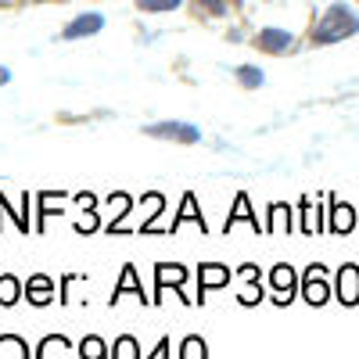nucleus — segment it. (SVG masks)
Wrapping results in <instances>:
<instances>
[{
	"instance_id": "obj_1",
	"label": "nucleus",
	"mask_w": 359,
	"mask_h": 359,
	"mask_svg": "<svg viewBox=\"0 0 359 359\" xmlns=\"http://www.w3.org/2000/svg\"><path fill=\"white\" fill-rule=\"evenodd\" d=\"M359 33V15L348 8V4H331L323 15H320V22L313 25V43L316 47H327V43H341L345 36H355Z\"/></svg>"
},
{
	"instance_id": "obj_2",
	"label": "nucleus",
	"mask_w": 359,
	"mask_h": 359,
	"mask_svg": "<svg viewBox=\"0 0 359 359\" xmlns=\"http://www.w3.org/2000/svg\"><path fill=\"white\" fill-rule=\"evenodd\" d=\"M269 287H273V306H291L294 294H302V280L287 262H277L269 269Z\"/></svg>"
},
{
	"instance_id": "obj_3",
	"label": "nucleus",
	"mask_w": 359,
	"mask_h": 359,
	"mask_svg": "<svg viewBox=\"0 0 359 359\" xmlns=\"http://www.w3.org/2000/svg\"><path fill=\"white\" fill-rule=\"evenodd\" d=\"M302 298H306L313 309L331 302V280H327V269L320 262H313L306 273H302Z\"/></svg>"
},
{
	"instance_id": "obj_4",
	"label": "nucleus",
	"mask_w": 359,
	"mask_h": 359,
	"mask_svg": "<svg viewBox=\"0 0 359 359\" xmlns=\"http://www.w3.org/2000/svg\"><path fill=\"white\" fill-rule=\"evenodd\" d=\"M147 137H155V140H176V144H198L201 140V130L191 126V123H180V118H169V123H151V126H144Z\"/></svg>"
},
{
	"instance_id": "obj_5",
	"label": "nucleus",
	"mask_w": 359,
	"mask_h": 359,
	"mask_svg": "<svg viewBox=\"0 0 359 359\" xmlns=\"http://www.w3.org/2000/svg\"><path fill=\"white\" fill-rule=\"evenodd\" d=\"M230 277H233V273H230L223 262H201V266H198V294H194V306H205V294L226 287Z\"/></svg>"
},
{
	"instance_id": "obj_6",
	"label": "nucleus",
	"mask_w": 359,
	"mask_h": 359,
	"mask_svg": "<svg viewBox=\"0 0 359 359\" xmlns=\"http://www.w3.org/2000/svg\"><path fill=\"white\" fill-rule=\"evenodd\" d=\"M237 280H241V291H237V302H241L245 309L259 306L262 302V280H259V266L255 262H245L241 269H237Z\"/></svg>"
},
{
	"instance_id": "obj_7",
	"label": "nucleus",
	"mask_w": 359,
	"mask_h": 359,
	"mask_svg": "<svg viewBox=\"0 0 359 359\" xmlns=\"http://www.w3.org/2000/svg\"><path fill=\"white\" fill-rule=\"evenodd\" d=\"M252 47H259L262 54H291L294 50V36L287 33V29H273V25H269V29H259V33H255V40H252Z\"/></svg>"
},
{
	"instance_id": "obj_8",
	"label": "nucleus",
	"mask_w": 359,
	"mask_h": 359,
	"mask_svg": "<svg viewBox=\"0 0 359 359\" xmlns=\"http://www.w3.org/2000/svg\"><path fill=\"white\" fill-rule=\"evenodd\" d=\"M187 277H191L187 266H180V262H155V294H151L155 306H158V298L165 294V287H176L180 291V287L187 284Z\"/></svg>"
},
{
	"instance_id": "obj_9",
	"label": "nucleus",
	"mask_w": 359,
	"mask_h": 359,
	"mask_svg": "<svg viewBox=\"0 0 359 359\" xmlns=\"http://www.w3.org/2000/svg\"><path fill=\"white\" fill-rule=\"evenodd\" d=\"M237 223H248L255 233H259V230L266 233V223H259V216L252 212V201H248V194H245V191H237V198H233V208H230V216H226V223H223V233H230Z\"/></svg>"
},
{
	"instance_id": "obj_10",
	"label": "nucleus",
	"mask_w": 359,
	"mask_h": 359,
	"mask_svg": "<svg viewBox=\"0 0 359 359\" xmlns=\"http://www.w3.org/2000/svg\"><path fill=\"white\" fill-rule=\"evenodd\" d=\"M101 29H104V15H101V11H83V15H76V18L62 29V36H65V40H83V36L101 33Z\"/></svg>"
},
{
	"instance_id": "obj_11",
	"label": "nucleus",
	"mask_w": 359,
	"mask_h": 359,
	"mask_svg": "<svg viewBox=\"0 0 359 359\" xmlns=\"http://www.w3.org/2000/svg\"><path fill=\"white\" fill-rule=\"evenodd\" d=\"M130 208H133V194L111 191V194H108V212H111V219L104 223V230H108V233H130V230L123 226V219L130 216Z\"/></svg>"
},
{
	"instance_id": "obj_12",
	"label": "nucleus",
	"mask_w": 359,
	"mask_h": 359,
	"mask_svg": "<svg viewBox=\"0 0 359 359\" xmlns=\"http://www.w3.org/2000/svg\"><path fill=\"white\" fill-rule=\"evenodd\" d=\"M334 291H338V302H341V306H359V266L345 262V266L338 269Z\"/></svg>"
},
{
	"instance_id": "obj_13",
	"label": "nucleus",
	"mask_w": 359,
	"mask_h": 359,
	"mask_svg": "<svg viewBox=\"0 0 359 359\" xmlns=\"http://www.w3.org/2000/svg\"><path fill=\"white\" fill-rule=\"evenodd\" d=\"M123 294H137L140 306H151V302H147V294H144V284H140V277H137V266H133V262L123 266V277H118V284L111 287V306H115Z\"/></svg>"
},
{
	"instance_id": "obj_14",
	"label": "nucleus",
	"mask_w": 359,
	"mask_h": 359,
	"mask_svg": "<svg viewBox=\"0 0 359 359\" xmlns=\"http://www.w3.org/2000/svg\"><path fill=\"white\" fill-rule=\"evenodd\" d=\"M140 208H144V223H140V233H169V230H162L155 219L162 216V208H165V198H162V191H147L144 198H140Z\"/></svg>"
},
{
	"instance_id": "obj_15",
	"label": "nucleus",
	"mask_w": 359,
	"mask_h": 359,
	"mask_svg": "<svg viewBox=\"0 0 359 359\" xmlns=\"http://www.w3.org/2000/svg\"><path fill=\"white\" fill-rule=\"evenodd\" d=\"M184 223H194L201 233H208V226H205V216H201V208H198V198L187 191L184 194V201H180V212L172 216V226H169V233H176L180 226H184Z\"/></svg>"
},
{
	"instance_id": "obj_16",
	"label": "nucleus",
	"mask_w": 359,
	"mask_h": 359,
	"mask_svg": "<svg viewBox=\"0 0 359 359\" xmlns=\"http://www.w3.org/2000/svg\"><path fill=\"white\" fill-rule=\"evenodd\" d=\"M65 198H69V191H62V187H57V191H40V194H36V223H33L36 233H43V226H47L50 216H62V208L54 212V201H65Z\"/></svg>"
},
{
	"instance_id": "obj_17",
	"label": "nucleus",
	"mask_w": 359,
	"mask_h": 359,
	"mask_svg": "<svg viewBox=\"0 0 359 359\" xmlns=\"http://www.w3.org/2000/svg\"><path fill=\"white\" fill-rule=\"evenodd\" d=\"M25 298H29V302H33V306H50L54 302V277H47V273H33V277H29L25 280Z\"/></svg>"
},
{
	"instance_id": "obj_18",
	"label": "nucleus",
	"mask_w": 359,
	"mask_h": 359,
	"mask_svg": "<svg viewBox=\"0 0 359 359\" xmlns=\"http://www.w3.org/2000/svg\"><path fill=\"white\" fill-rule=\"evenodd\" d=\"M33 359H76V352H72V341L65 334H47L36 345V355Z\"/></svg>"
},
{
	"instance_id": "obj_19",
	"label": "nucleus",
	"mask_w": 359,
	"mask_h": 359,
	"mask_svg": "<svg viewBox=\"0 0 359 359\" xmlns=\"http://www.w3.org/2000/svg\"><path fill=\"white\" fill-rule=\"evenodd\" d=\"M266 233H273V237H284V233H291L294 230V219H291V208L284 205V201H273L266 208Z\"/></svg>"
},
{
	"instance_id": "obj_20",
	"label": "nucleus",
	"mask_w": 359,
	"mask_h": 359,
	"mask_svg": "<svg viewBox=\"0 0 359 359\" xmlns=\"http://www.w3.org/2000/svg\"><path fill=\"white\" fill-rule=\"evenodd\" d=\"M327 216H331V223H327V226H331L334 233H348L355 226V212H352L348 205L334 201V198H327Z\"/></svg>"
},
{
	"instance_id": "obj_21",
	"label": "nucleus",
	"mask_w": 359,
	"mask_h": 359,
	"mask_svg": "<svg viewBox=\"0 0 359 359\" xmlns=\"http://www.w3.org/2000/svg\"><path fill=\"white\" fill-rule=\"evenodd\" d=\"M0 212L11 216V219H15V226H18L22 233H29V191L22 194V208H15V205L8 201V194L0 191Z\"/></svg>"
},
{
	"instance_id": "obj_22",
	"label": "nucleus",
	"mask_w": 359,
	"mask_h": 359,
	"mask_svg": "<svg viewBox=\"0 0 359 359\" xmlns=\"http://www.w3.org/2000/svg\"><path fill=\"white\" fill-rule=\"evenodd\" d=\"M298 212H302V233L316 237V233H323V230H327V223H323V212H320V208L313 212V201H309V198H302V201H298Z\"/></svg>"
},
{
	"instance_id": "obj_23",
	"label": "nucleus",
	"mask_w": 359,
	"mask_h": 359,
	"mask_svg": "<svg viewBox=\"0 0 359 359\" xmlns=\"http://www.w3.org/2000/svg\"><path fill=\"white\" fill-rule=\"evenodd\" d=\"M22 291H25V284L15 277V273H4V269H0V306H15L18 298H22Z\"/></svg>"
},
{
	"instance_id": "obj_24",
	"label": "nucleus",
	"mask_w": 359,
	"mask_h": 359,
	"mask_svg": "<svg viewBox=\"0 0 359 359\" xmlns=\"http://www.w3.org/2000/svg\"><path fill=\"white\" fill-rule=\"evenodd\" d=\"M76 352H79V359H111V348H108L97 334H86Z\"/></svg>"
},
{
	"instance_id": "obj_25",
	"label": "nucleus",
	"mask_w": 359,
	"mask_h": 359,
	"mask_svg": "<svg viewBox=\"0 0 359 359\" xmlns=\"http://www.w3.org/2000/svg\"><path fill=\"white\" fill-rule=\"evenodd\" d=\"M0 359H29V345L18 334H0Z\"/></svg>"
},
{
	"instance_id": "obj_26",
	"label": "nucleus",
	"mask_w": 359,
	"mask_h": 359,
	"mask_svg": "<svg viewBox=\"0 0 359 359\" xmlns=\"http://www.w3.org/2000/svg\"><path fill=\"white\" fill-rule=\"evenodd\" d=\"M111 359H144L137 338H133V334H118L115 345H111Z\"/></svg>"
},
{
	"instance_id": "obj_27",
	"label": "nucleus",
	"mask_w": 359,
	"mask_h": 359,
	"mask_svg": "<svg viewBox=\"0 0 359 359\" xmlns=\"http://www.w3.org/2000/svg\"><path fill=\"white\" fill-rule=\"evenodd\" d=\"M180 359H208V345L198 334H187L180 341Z\"/></svg>"
},
{
	"instance_id": "obj_28",
	"label": "nucleus",
	"mask_w": 359,
	"mask_h": 359,
	"mask_svg": "<svg viewBox=\"0 0 359 359\" xmlns=\"http://www.w3.org/2000/svg\"><path fill=\"white\" fill-rule=\"evenodd\" d=\"M237 83H241L245 90H259L266 83V76H262L259 65H241V69H237Z\"/></svg>"
},
{
	"instance_id": "obj_29",
	"label": "nucleus",
	"mask_w": 359,
	"mask_h": 359,
	"mask_svg": "<svg viewBox=\"0 0 359 359\" xmlns=\"http://www.w3.org/2000/svg\"><path fill=\"white\" fill-rule=\"evenodd\" d=\"M140 11H176L184 0H137Z\"/></svg>"
},
{
	"instance_id": "obj_30",
	"label": "nucleus",
	"mask_w": 359,
	"mask_h": 359,
	"mask_svg": "<svg viewBox=\"0 0 359 359\" xmlns=\"http://www.w3.org/2000/svg\"><path fill=\"white\" fill-rule=\"evenodd\" d=\"M198 8L208 18H219V15H226V0H198Z\"/></svg>"
},
{
	"instance_id": "obj_31",
	"label": "nucleus",
	"mask_w": 359,
	"mask_h": 359,
	"mask_svg": "<svg viewBox=\"0 0 359 359\" xmlns=\"http://www.w3.org/2000/svg\"><path fill=\"white\" fill-rule=\"evenodd\" d=\"M72 201L79 205V212H94V208H97V194H90V191H79V194H72Z\"/></svg>"
},
{
	"instance_id": "obj_32",
	"label": "nucleus",
	"mask_w": 359,
	"mask_h": 359,
	"mask_svg": "<svg viewBox=\"0 0 359 359\" xmlns=\"http://www.w3.org/2000/svg\"><path fill=\"white\" fill-rule=\"evenodd\" d=\"M147 359H172V341H169V338H162V341L155 345V352L147 355Z\"/></svg>"
},
{
	"instance_id": "obj_33",
	"label": "nucleus",
	"mask_w": 359,
	"mask_h": 359,
	"mask_svg": "<svg viewBox=\"0 0 359 359\" xmlns=\"http://www.w3.org/2000/svg\"><path fill=\"white\" fill-rule=\"evenodd\" d=\"M72 280H79V277H76V273H65V277H62V306L69 302V287H72Z\"/></svg>"
},
{
	"instance_id": "obj_34",
	"label": "nucleus",
	"mask_w": 359,
	"mask_h": 359,
	"mask_svg": "<svg viewBox=\"0 0 359 359\" xmlns=\"http://www.w3.org/2000/svg\"><path fill=\"white\" fill-rule=\"evenodd\" d=\"M4 83H11V69H8V65H0V86H4Z\"/></svg>"
}]
</instances>
